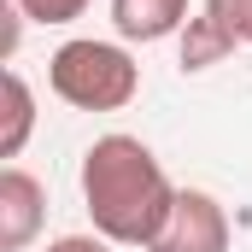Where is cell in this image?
Segmentation results:
<instances>
[{"instance_id": "1", "label": "cell", "mask_w": 252, "mask_h": 252, "mask_svg": "<svg viewBox=\"0 0 252 252\" xmlns=\"http://www.w3.org/2000/svg\"><path fill=\"white\" fill-rule=\"evenodd\" d=\"M82 211L94 217V235H106L112 247H153L158 229L170 223V205H176V182L164 176L158 153L141 141V135H100L88 153H82Z\"/></svg>"}, {"instance_id": "2", "label": "cell", "mask_w": 252, "mask_h": 252, "mask_svg": "<svg viewBox=\"0 0 252 252\" xmlns=\"http://www.w3.org/2000/svg\"><path fill=\"white\" fill-rule=\"evenodd\" d=\"M47 88L59 94L64 106H76V112H124L129 100L141 94V64H135V53L124 41L76 35V41L53 47Z\"/></svg>"}, {"instance_id": "3", "label": "cell", "mask_w": 252, "mask_h": 252, "mask_svg": "<svg viewBox=\"0 0 252 252\" xmlns=\"http://www.w3.org/2000/svg\"><path fill=\"white\" fill-rule=\"evenodd\" d=\"M147 252H229V211L205 188H182L170 205V223Z\"/></svg>"}, {"instance_id": "4", "label": "cell", "mask_w": 252, "mask_h": 252, "mask_svg": "<svg viewBox=\"0 0 252 252\" xmlns=\"http://www.w3.org/2000/svg\"><path fill=\"white\" fill-rule=\"evenodd\" d=\"M47 223V188L24 164L0 170V252H24Z\"/></svg>"}, {"instance_id": "5", "label": "cell", "mask_w": 252, "mask_h": 252, "mask_svg": "<svg viewBox=\"0 0 252 252\" xmlns=\"http://www.w3.org/2000/svg\"><path fill=\"white\" fill-rule=\"evenodd\" d=\"M118 41H170L188 30V0H112Z\"/></svg>"}, {"instance_id": "6", "label": "cell", "mask_w": 252, "mask_h": 252, "mask_svg": "<svg viewBox=\"0 0 252 252\" xmlns=\"http://www.w3.org/2000/svg\"><path fill=\"white\" fill-rule=\"evenodd\" d=\"M241 41L211 18V12H199V18H188V30L176 35V59H182V70H211V64H223L229 53H235Z\"/></svg>"}, {"instance_id": "7", "label": "cell", "mask_w": 252, "mask_h": 252, "mask_svg": "<svg viewBox=\"0 0 252 252\" xmlns=\"http://www.w3.org/2000/svg\"><path fill=\"white\" fill-rule=\"evenodd\" d=\"M35 135V94L24 82L18 64H6V135H0V158H18Z\"/></svg>"}, {"instance_id": "8", "label": "cell", "mask_w": 252, "mask_h": 252, "mask_svg": "<svg viewBox=\"0 0 252 252\" xmlns=\"http://www.w3.org/2000/svg\"><path fill=\"white\" fill-rule=\"evenodd\" d=\"M199 12H211V18L241 41V47H252V0H205Z\"/></svg>"}, {"instance_id": "9", "label": "cell", "mask_w": 252, "mask_h": 252, "mask_svg": "<svg viewBox=\"0 0 252 252\" xmlns=\"http://www.w3.org/2000/svg\"><path fill=\"white\" fill-rule=\"evenodd\" d=\"M18 6H24L30 24H76L94 0H18Z\"/></svg>"}, {"instance_id": "10", "label": "cell", "mask_w": 252, "mask_h": 252, "mask_svg": "<svg viewBox=\"0 0 252 252\" xmlns=\"http://www.w3.org/2000/svg\"><path fill=\"white\" fill-rule=\"evenodd\" d=\"M47 252H112L106 235H59V241H47Z\"/></svg>"}]
</instances>
